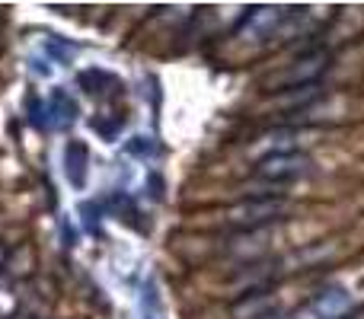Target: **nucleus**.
Masks as SVG:
<instances>
[{
  "instance_id": "obj_1",
  "label": "nucleus",
  "mask_w": 364,
  "mask_h": 319,
  "mask_svg": "<svg viewBox=\"0 0 364 319\" xmlns=\"http://www.w3.org/2000/svg\"><path fill=\"white\" fill-rule=\"evenodd\" d=\"M301 173H307V160L301 153H275L259 166V175L265 179H297Z\"/></svg>"
},
{
  "instance_id": "obj_3",
  "label": "nucleus",
  "mask_w": 364,
  "mask_h": 319,
  "mask_svg": "<svg viewBox=\"0 0 364 319\" xmlns=\"http://www.w3.org/2000/svg\"><path fill=\"white\" fill-rule=\"evenodd\" d=\"M87 147L77 144V141H70L68 151H64V166H68V179L74 182L77 188L83 185V166H87Z\"/></svg>"
},
{
  "instance_id": "obj_2",
  "label": "nucleus",
  "mask_w": 364,
  "mask_h": 319,
  "mask_svg": "<svg viewBox=\"0 0 364 319\" xmlns=\"http://www.w3.org/2000/svg\"><path fill=\"white\" fill-rule=\"evenodd\" d=\"M282 211V201H252V205H243L230 214L233 224H243V227H256V224H265L272 220L275 214Z\"/></svg>"
},
{
  "instance_id": "obj_5",
  "label": "nucleus",
  "mask_w": 364,
  "mask_h": 319,
  "mask_svg": "<svg viewBox=\"0 0 364 319\" xmlns=\"http://www.w3.org/2000/svg\"><path fill=\"white\" fill-rule=\"evenodd\" d=\"M4 262H6V249L0 246V269H4Z\"/></svg>"
},
{
  "instance_id": "obj_4",
  "label": "nucleus",
  "mask_w": 364,
  "mask_h": 319,
  "mask_svg": "<svg viewBox=\"0 0 364 319\" xmlns=\"http://www.w3.org/2000/svg\"><path fill=\"white\" fill-rule=\"evenodd\" d=\"M48 115H51V121L55 125H61V128H68L70 121L77 119V102L70 99L64 90H55V96H51V109H48Z\"/></svg>"
}]
</instances>
